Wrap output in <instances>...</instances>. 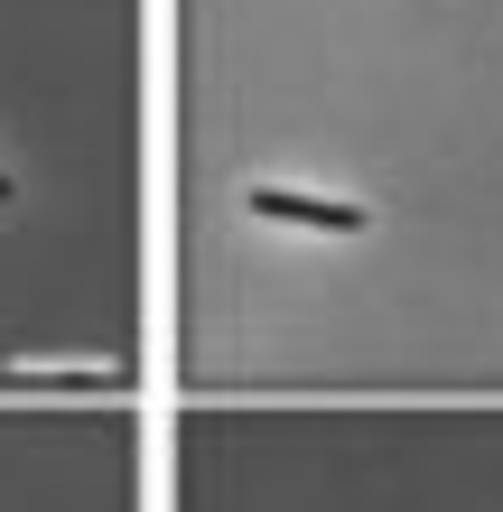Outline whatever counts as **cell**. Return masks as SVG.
Wrapping results in <instances>:
<instances>
[{
	"mask_svg": "<svg viewBox=\"0 0 503 512\" xmlns=\"http://www.w3.org/2000/svg\"><path fill=\"white\" fill-rule=\"evenodd\" d=\"M252 215H271V224H308V233H364V224H373L364 205H345V196H308V187H252Z\"/></svg>",
	"mask_w": 503,
	"mask_h": 512,
	"instance_id": "1",
	"label": "cell"
}]
</instances>
